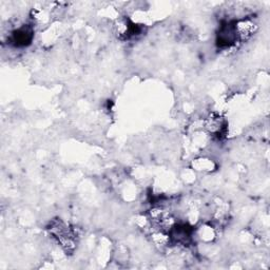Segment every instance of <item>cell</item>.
<instances>
[{"mask_svg": "<svg viewBox=\"0 0 270 270\" xmlns=\"http://www.w3.org/2000/svg\"><path fill=\"white\" fill-rule=\"evenodd\" d=\"M200 237L204 240H212L214 237L213 229H211V227H202V229L200 231Z\"/></svg>", "mask_w": 270, "mask_h": 270, "instance_id": "obj_7", "label": "cell"}, {"mask_svg": "<svg viewBox=\"0 0 270 270\" xmlns=\"http://www.w3.org/2000/svg\"><path fill=\"white\" fill-rule=\"evenodd\" d=\"M193 166L196 168V170L200 171H212L215 168V164L211 159L208 158H200L195 159Z\"/></svg>", "mask_w": 270, "mask_h": 270, "instance_id": "obj_6", "label": "cell"}, {"mask_svg": "<svg viewBox=\"0 0 270 270\" xmlns=\"http://www.w3.org/2000/svg\"><path fill=\"white\" fill-rule=\"evenodd\" d=\"M205 127L212 134H221L225 129V121L218 115H212L206 120Z\"/></svg>", "mask_w": 270, "mask_h": 270, "instance_id": "obj_4", "label": "cell"}, {"mask_svg": "<svg viewBox=\"0 0 270 270\" xmlns=\"http://www.w3.org/2000/svg\"><path fill=\"white\" fill-rule=\"evenodd\" d=\"M238 40L235 24L226 23L220 28L217 34V43L221 48H229Z\"/></svg>", "mask_w": 270, "mask_h": 270, "instance_id": "obj_1", "label": "cell"}, {"mask_svg": "<svg viewBox=\"0 0 270 270\" xmlns=\"http://www.w3.org/2000/svg\"><path fill=\"white\" fill-rule=\"evenodd\" d=\"M151 239L156 246L159 247H166L170 243V236L165 233L164 230H158L152 233Z\"/></svg>", "mask_w": 270, "mask_h": 270, "instance_id": "obj_5", "label": "cell"}, {"mask_svg": "<svg viewBox=\"0 0 270 270\" xmlns=\"http://www.w3.org/2000/svg\"><path fill=\"white\" fill-rule=\"evenodd\" d=\"M11 39L14 45L18 47H25L30 45L33 39V30L31 27L24 26L14 31L11 35Z\"/></svg>", "mask_w": 270, "mask_h": 270, "instance_id": "obj_3", "label": "cell"}, {"mask_svg": "<svg viewBox=\"0 0 270 270\" xmlns=\"http://www.w3.org/2000/svg\"><path fill=\"white\" fill-rule=\"evenodd\" d=\"M235 29L238 40L245 41L249 39L257 31V24L249 18L240 19L235 23Z\"/></svg>", "mask_w": 270, "mask_h": 270, "instance_id": "obj_2", "label": "cell"}]
</instances>
